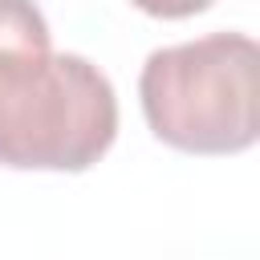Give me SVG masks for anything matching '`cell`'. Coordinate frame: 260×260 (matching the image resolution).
<instances>
[{
  "mask_svg": "<svg viewBox=\"0 0 260 260\" xmlns=\"http://www.w3.org/2000/svg\"><path fill=\"white\" fill-rule=\"evenodd\" d=\"M114 138L110 77L81 53H53L32 0H0V167L89 171Z\"/></svg>",
  "mask_w": 260,
  "mask_h": 260,
  "instance_id": "obj_1",
  "label": "cell"
},
{
  "mask_svg": "<svg viewBox=\"0 0 260 260\" xmlns=\"http://www.w3.org/2000/svg\"><path fill=\"white\" fill-rule=\"evenodd\" d=\"M138 102L158 142L187 154H240L260 134V49L248 32H207L154 49Z\"/></svg>",
  "mask_w": 260,
  "mask_h": 260,
  "instance_id": "obj_2",
  "label": "cell"
},
{
  "mask_svg": "<svg viewBox=\"0 0 260 260\" xmlns=\"http://www.w3.org/2000/svg\"><path fill=\"white\" fill-rule=\"evenodd\" d=\"M130 4L146 16H158V20H183V16L207 12L215 0H130Z\"/></svg>",
  "mask_w": 260,
  "mask_h": 260,
  "instance_id": "obj_3",
  "label": "cell"
}]
</instances>
